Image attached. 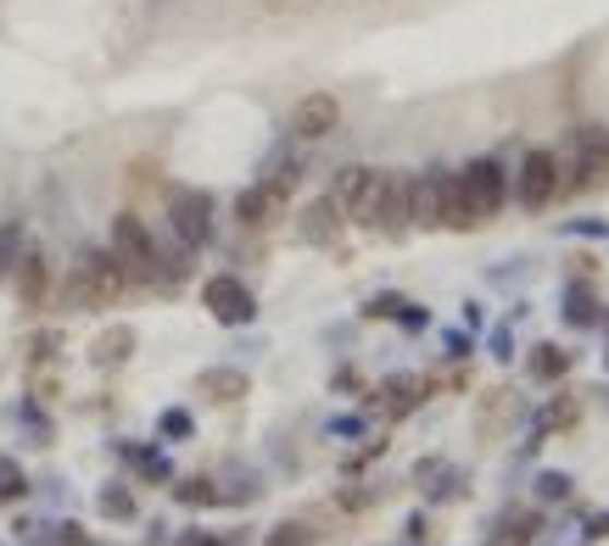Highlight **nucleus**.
I'll use <instances>...</instances> for the list:
<instances>
[{
	"label": "nucleus",
	"mask_w": 609,
	"mask_h": 546,
	"mask_svg": "<svg viewBox=\"0 0 609 546\" xmlns=\"http://www.w3.org/2000/svg\"><path fill=\"white\" fill-rule=\"evenodd\" d=\"M163 435L184 440V435H191V418H184V413H168V418H163Z\"/></svg>",
	"instance_id": "34"
},
{
	"label": "nucleus",
	"mask_w": 609,
	"mask_h": 546,
	"mask_svg": "<svg viewBox=\"0 0 609 546\" xmlns=\"http://www.w3.org/2000/svg\"><path fill=\"white\" fill-rule=\"evenodd\" d=\"M336 234H342V207L331 195H319V202L302 213V240L308 245H336Z\"/></svg>",
	"instance_id": "18"
},
{
	"label": "nucleus",
	"mask_w": 609,
	"mask_h": 546,
	"mask_svg": "<svg viewBox=\"0 0 609 546\" xmlns=\"http://www.w3.org/2000/svg\"><path fill=\"white\" fill-rule=\"evenodd\" d=\"M291 184H297V173H274V179H263V184L241 190L236 218H241L247 229H268L279 213H286V195H291Z\"/></svg>",
	"instance_id": "5"
},
{
	"label": "nucleus",
	"mask_w": 609,
	"mask_h": 546,
	"mask_svg": "<svg viewBox=\"0 0 609 546\" xmlns=\"http://www.w3.org/2000/svg\"><path fill=\"white\" fill-rule=\"evenodd\" d=\"M408 229H414V173H386L381 213H374V234L408 240Z\"/></svg>",
	"instance_id": "7"
},
{
	"label": "nucleus",
	"mask_w": 609,
	"mask_h": 546,
	"mask_svg": "<svg viewBox=\"0 0 609 546\" xmlns=\"http://www.w3.org/2000/svg\"><path fill=\"white\" fill-rule=\"evenodd\" d=\"M134 357V329L129 324H112V329H101L96 340H89V363L96 368H123Z\"/></svg>",
	"instance_id": "16"
},
{
	"label": "nucleus",
	"mask_w": 609,
	"mask_h": 546,
	"mask_svg": "<svg viewBox=\"0 0 609 546\" xmlns=\"http://www.w3.org/2000/svg\"><path fill=\"white\" fill-rule=\"evenodd\" d=\"M537 530H542V519H537L532 508H509V513L492 524L487 546H532V541H537Z\"/></svg>",
	"instance_id": "17"
},
{
	"label": "nucleus",
	"mask_w": 609,
	"mask_h": 546,
	"mask_svg": "<svg viewBox=\"0 0 609 546\" xmlns=\"http://www.w3.org/2000/svg\"><path fill=\"white\" fill-rule=\"evenodd\" d=\"M247 390H252V379H247L241 368H207V374L196 379V396H202V402H213V408L247 402Z\"/></svg>",
	"instance_id": "14"
},
{
	"label": "nucleus",
	"mask_w": 609,
	"mask_h": 546,
	"mask_svg": "<svg viewBox=\"0 0 609 546\" xmlns=\"http://www.w3.org/2000/svg\"><path fill=\"white\" fill-rule=\"evenodd\" d=\"M532 379H542V385H559V379H565L571 374V352H565V345H553V340H542V345H532Z\"/></svg>",
	"instance_id": "19"
},
{
	"label": "nucleus",
	"mask_w": 609,
	"mask_h": 546,
	"mask_svg": "<svg viewBox=\"0 0 609 546\" xmlns=\"http://www.w3.org/2000/svg\"><path fill=\"white\" fill-rule=\"evenodd\" d=\"M168 223L179 234V245H207L213 240V195L207 190H174L168 195Z\"/></svg>",
	"instance_id": "4"
},
{
	"label": "nucleus",
	"mask_w": 609,
	"mask_h": 546,
	"mask_svg": "<svg viewBox=\"0 0 609 546\" xmlns=\"http://www.w3.org/2000/svg\"><path fill=\"white\" fill-rule=\"evenodd\" d=\"M247 530H229V535H213V530H184L174 546H241Z\"/></svg>",
	"instance_id": "26"
},
{
	"label": "nucleus",
	"mask_w": 609,
	"mask_h": 546,
	"mask_svg": "<svg viewBox=\"0 0 609 546\" xmlns=\"http://www.w3.org/2000/svg\"><path fill=\"white\" fill-rule=\"evenodd\" d=\"M23 496H28V474H23V463L0 458V502H23Z\"/></svg>",
	"instance_id": "25"
},
{
	"label": "nucleus",
	"mask_w": 609,
	"mask_h": 546,
	"mask_svg": "<svg viewBox=\"0 0 609 546\" xmlns=\"http://www.w3.org/2000/svg\"><path fill=\"white\" fill-rule=\"evenodd\" d=\"M57 345H62L57 335H34V363H51V357H57Z\"/></svg>",
	"instance_id": "33"
},
{
	"label": "nucleus",
	"mask_w": 609,
	"mask_h": 546,
	"mask_svg": "<svg viewBox=\"0 0 609 546\" xmlns=\"http://www.w3.org/2000/svg\"><path fill=\"white\" fill-rule=\"evenodd\" d=\"M514 195H521V207H532V213H542L553 195H559V157L553 151H526V162H521V184H514Z\"/></svg>",
	"instance_id": "8"
},
{
	"label": "nucleus",
	"mask_w": 609,
	"mask_h": 546,
	"mask_svg": "<svg viewBox=\"0 0 609 546\" xmlns=\"http://www.w3.org/2000/svg\"><path fill=\"white\" fill-rule=\"evenodd\" d=\"M112 257L123 263L129 284L157 279V240H152V229L140 223L134 213H118V218H112Z\"/></svg>",
	"instance_id": "3"
},
{
	"label": "nucleus",
	"mask_w": 609,
	"mask_h": 546,
	"mask_svg": "<svg viewBox=\"0 0 609 546\" xmlns=\"http://www.w3.org/2000/svg\"><path fill=\"white\" fill-rule=\"evenodd\" d=\"M571 490H576L571 474H553V469L537 474V496H542V502H571Z\"/></svg>",
	"instance_id": "27"
},
{
	"label": "nucleus",
	"mask_w": 609,
	"mask_h": 546,
	"mask_svg": "<svg viewBox=\"0 0 609 546\" xmlns=\"http://www.w3.org/2000/svg\"><path fill=\"white\" fill-rule=\"evenodd\" d=\"M576 418H582V396H571V390H559V396H553V402H548V408L537 413V429H542V435H548V429H571Z\"/></svg>",
	"instance_id": "20"
},
{
	"label": "nucleus",
	"mask_w": 609,
	"mask_h": 546,
	"mask_svg": "<svg viewBox=\"0 0 609 546\" xmlns=\"http://www.w3.org/2000/svg\"><path fill=\"white\" fill-rule=\"evenodd\" d=\"M403 535H408V546H419V541H431V519H426V513H414Z\"/></svg>",
	"instance_id": "32"
},
{
	"label": "nucleus",
	"mask_w": 609,
	"mask_h": 546,
	"mask_svg": "<svg viewBox=\"0 0 609 546\" xmlns=\"http://www.w3.org/2000/svg\"><path fill=\"white\" fill-rule=\"evenodd\" d=\"M571 324H576V329H587V324H598V307H593V295H587L582 284L571 290Z\"/></svg>",
	"instance_id": "29"
},
{
	"label": "nucleus",
	"mask_w": 609,
	"mask_h": 546,
	"mask_svg": "<svg viewBox=\"0 0 609 546\" xmlns=\"http://www.w3.org/2000/svg\"><path fill=\"white\" fill-rule=\"evenodd\" d=\"M437 229H453V234L481 229L476 213H470V195H464V184H458V173H437Z\"/></svg>",
	"instance_id": "13"
},
{
	"label": "nucleus",
	"mask_w": 609,
	"mask_h": 546,
	"mask_svg": "<svg viewBox=\"0 0 609 546\" xmlns=\"http://www.w3.org/2000/svg\"><path fill=\"white\" fill-rule=\"evenodd\" d=\"M336 123H342V101L324 95V89L302 95V101L291 107V134L297 139H324V134H336Z\"/></svg>",
	"instance_id": "11"
},
{
	"label": "nucleus",
	"mask_w": 609,
	"mask_h": 546,
	"mask_svg": "<svg viewBox=\"0 0 609 546\" xmlns=\"http://www.w3.org/2000/svg\"><path fill=\"white\" fill-rule=\"evenodd\" d=\"M437 474H442V480H437L431 496H437V502H458V496H464V474H458V469H437Z\"/></svg>",
	"instance_id": "30"
},
{
	"label": "nucleus",
	"mask_w": 609,
	"mask_h": 546,
	"mask_svg": "<svg viewBox=\"0 0 609 546\" xmlns=\"http://www.w3.org/2000/svg\"><path fill=\"white\" fill-rule=\"evenodd\" d=\"M381 190H386V173L381 168H342L336 173V190H331V202L342 207L347 223L358 229H374V213H381Z\"/></svg>",
	"instance_id": "2"
},
{
	"label": "nucleus",
	"mask_w": 609,
	"mask_h": 546,
	"mask_svg": "<svg viewBox=\"0 0 609 546\" xmlns=\"http://www.w3.org/2000/svg\"><path fill=\"white\" fill-rule=\"evenodd\" d=\"M202 302H207V313H213L218 324H252V318H258V295H252L236 274H213V279L202 284Z\"/></svg>",
	"instance_id": "6"
},
{
	"label": "nucleus",
	"mask_w": 609,
	"mask_h": 546,
	"mask_svg": "<svg viewBox=\"0 0 609 546\" xmlns=\"http://www.w3.org/2000/svg\"><path fill=\"white\" fill-rule=\"evenodd\" d=\"M17 252H23V229H17V223H7V229H0V274H12Z\"/></svg>",
	"instance_id": "28"
},
{
	"label": "nucleus",
	"mask_w": 609,
	"mask_h": 546,
	"mask_svg": "<svg viewBox=\"0 0 609 546\" xmlns=\"http://www.w3.org/2000/svg\"><path fill=\"white\" fill-rule=\"evenodd\" d=\"M458 184H464V195H470L476 223H487V218L503 207V195H509V184H503V168H498V162H470V168L458 173Z\"/></svg>",
	"instance_id": "9"
},
{
	"label": "nucleus",
	"mask_w": 609,
	"mask_h": 546,
	"mask_svg": "<svg viewBox=\"0 0 609 546\" xmlns=\"http://www.w3.org/2000/svg\"><path fill=\"white\" fill-rule=\"evenodd\" d=\"M174 496L184 508H213V502H224V490L213 485V480H202V474H191V480H179L174 485Z\"/></svg>",
	"instance_id": "24"
},
{
	"label": "nucleus",
	"mask_w": 609,
	"mask_h": 546,
	"mask_svg": "<svg viewBox=\"0 0 609 546\" xmlns=\"http://www.w3.org/2000/svg\"><path fill=\"white\" fill-rule=\"evenodd\" d=\"M263 546H319V524L308 519H286V524H274L263 535Z\"/></svg>",
	"instance_id": "23"
},
{
	"label": "nucleus",
	"mask_w": 609,
	"mask_h": 546,
	"mask_svg": "<svg viewBox=\"0 0 609 546\" xmlns=\"http://www.w3.org/2000/svg\"><path fill=\"white\" fill-rule=\"evenodd\" d=\"M437 385L431 379H419V374H392L386 385H381V402H386V418H408L419 402H426Z\"/></svg>",
	"instance_id": "15"
},
{
	"label": "nucleus",
	"mask_w": 609,
	"mask_h": 546,
	"mask_svg": "<svg viewBox=\"0 0 609 546\" xmlns=\"http://www.w3.org/2000/svg\"><path fill=\"white\" fill-rule=\"evenodd\" d=\"M587 541H609V513H593L587 519Z\"/></svg>",
	"instance_id": "35"
},
{
	"label": "nucleus",
	"mask_w": 609,
	"mask_h": 546,
	"mask_svg": "<svg viewBox=\"0 0 609 546\" xmlns=\"http://www.w3.org/2000/svg\"><path fill=\"white\" fill-rule=\"evenodd\" d=\"M514 418H521V396L509 385H492L476 402V440H503L514 429Z\"/></svg>",
	"instance_id": "12"
},
{
	"label": "nucleus",
	"mask_w": 609,
	"mask_h": 546,
	"mask_svg": "<svg viewBox=\"0 0 609 546\" xmlns=\"http://www.w3.org/2000/svg\"><path fill=\"white\" fill-rule=\"evenodd\" d=\"M96 508H101V519H112V524H129V519H140V502H134V490H129V485H101Z\"/></svg>",
	"instance_id": "21"
},
{
	"label": "nucleus",
	"mask_w": 609,
	"mask_h": 546,
	"mask_svg": "<svg viewBox=\"0 0 609 546\" xmlns=\"http://www.w3.org/2000/svg\"><path fill=\"white\" fill-rule=\"evenodd\" d=\"M123 290H129V274H123V263H118L112 252H84L79 268H73L68 284H62V302L79 307V313H101V307L118 302Z\"/></svg>",
	"instance_id": "1"
},
{
	"label": "nucleus",
	"mask_w": 609,
	"mask_h": 546,
	"mask_svg": "<svg viewBox=\"0 0 609 546\" xmlns=\"http://www.w3.org/2000/svg\"><path fill=\"white\" fill-rule=\"evenodd\" d=\"M12 279H17V302H23V313H39V307H45V295H51V263H45L39 245H23V252H17Z\"/></svg>",
	"instance_id": "10"
},
{
	"label": "nucleus",
	"mask_w": 609,
	"mask_h": 546,
	"mask_svg": "<svg viewBox=\"0 0 609 546\" xmlns=\"http://www.w3.org/2000/svg\"><path fill=\"white\" fill-rule=\"evenodd\" d=\"M369 502H374V490H369V485H353V490L342 496V508H347V513H358V508H369Z\"/></svg>",
	"instance_id": "31"
},
{
	"label": "nucleus",
	"mask_w": 609,
	"mask_h": 546,
	"mask_svg": "<svg viewBox=\"0 0 609 546\" xmlns=\"http://www.w3.org/2000/svg\"><path fill=\"white\" fill-rule=\"evenodd\" d=\"M414 229H437V173H414Z\"/></svg>",
	"instance_id": "22"
}]
</instances>
